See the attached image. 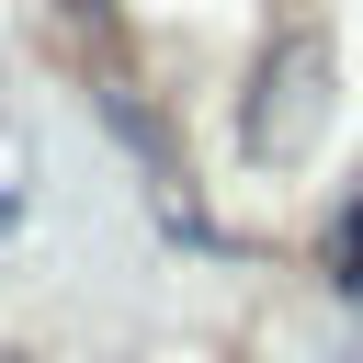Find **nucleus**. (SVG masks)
<instances>
[{"label":"nucleus","instance_id":"f257e3e1","mask_svg":"<svg viewBox=\"0 0 363 363\" xmlns=\"http://www.w3.org/2000/svg\"><path fill=\"white\" fill-rule=\"evenodd\" d=\"M340 295H352V306H363V204H352V216H340Z\"/></svg>","mask_w":363,"mask_h":363}]
</instances>
